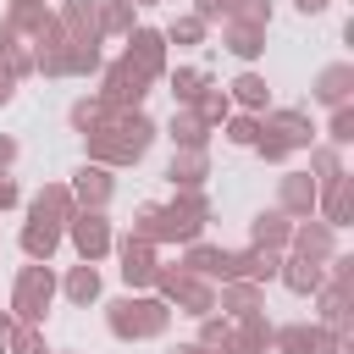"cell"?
<instances>
[{
  "label": "cell",
  "mask_w": 354,
  "mask_h": 354,
  "mask_svg": "<svg viewBox=\"0 0 354 354\" xmlns=\"http://www.w3.org/2000/svg\"><path fill=\"white\" fill-rule=\"evenodd\" d=\"M6 205H17V183H11V177H0V210H6Z\"/></svg>",
  "instance_id": "obj_16"
},
{
  "label": "cell",
  "mask_w": 354,
  "mask_h": 354,
  "mask_svg": "<svg viewBox=\"0 0 354 354\" xmlns=\"http://www.w3.org/2000/svg\"><path fill=\"white\" fill-rule=\"evenodd\" d=\"M254 238H282V221H277V216H260V227H254Z\"/></svg>",
  "instance_id": "obj_12"
},
{
  "label": "cell",
  "mask_w": 354,
  "mask_h": 354,
  "mask_svg": "<svg viewBox=\"0 0 354 354\" xmlns=\"http://www.w3.org/2000/svg\"><path fill=\"white\" fill-rule=\"evenodd\" d=\"M44 304H50V271H44V266H28V271H22V282H17V310L33 321Z\"/></svg>",
  "instance_id": "obj_2"
},
{
  "label": "cell",
  "mask_w": 354,
  "mask_h": 354,
  "mask_svg": "<svg viewBox=\"0 0 354 354\" xmlns=\"http://www.w3.org/2000/svg\"><path fill=\"white\" fill-rule=\"evenodd\" d=\"M199 11H205V17H216V11H227V0H199Z\"/></svg>",
  "instance_id": "obj_17"
},
{
  "label": "cell",
  "mask_w": 354,
  "mask_h": 354,
  "mask_svg": "<svg viewBox=\"0 0 354 354\" xmlns=\"http://www.w3.org/2000/svg\"><path fill=\"white\" fill-rule=\"evenodd\" d=\"M232 88H238V100H243V105H260V100H266V83H260V77H238Z\"/></svg>",
  "instance_id": "obj_10"
},
{
  "label": "cell",
  "mask_w": 354,
  "mask_h": 354,
  "mask_svg": "<svg viewBox=\"0 0 354 354\" xmlns=\"http://www.w3.org/2000/svg\"><path fill=\"white\" fill-rule=\"evenodd\" d=\"M66 293H72V299H94V293H100L94 266H77V271H72V282H66Z\"/></svg>",
  "instance_id": "obj_8"
},
{
  "label": "cell",
  "mask_w": 354,
  "mask_h": 354,
  "mask_svg": "<svg viewBox=\"0 0 354 354\" xmlns=\"http://www.w3.org/2000/svg\"><path fill=\"white\" fill-rule=\"evenodd\" d=\"M288 282H293V288H310V282H315V266H310V271H304V266H299V271H288Z\"/></svg>",
  "instance_id": "obj_15"
},
{
  "label": "cell",
  "mask_w": 354,
  "mask_h": 354,
  "mask_svg": "<svg viewBox=\"0 0 354 354\" xmlns=\"http://www.w3.org/2000/svg\"><path fill=\"white\" fill-rule=\"evenodd\" d=\"M122 277H127V282H149V277H155L149 249H133V243H127V249H122Z\"/></svg>",
  "instance_id": "obj_5"
},
{
  "label": "cell",
  "mask_w": 354,
  "mask_h": 354,
  "mask_svg": "<svg viewBox=\"0 0 354 354\" xmlns=\"http://www.w3.org/2000/svg\"><path fill=\"white\" fill-rule=\"evenodd\" d=\"M11 100V72H0V105Z\"/></svg>",
  "instance_id": "obj_18"
},
{
  "label": "cell",
  "mask_w": 354,
  "mask_h": 354,
  "mask_svg": "<svg viewBox=\"0 0 354 354\" xmlns=\"http://www.w3.org/2000/svg\"><path fill=\"white\" fill-rule=\"evenodd\" d=\"M133 50H138V72H155L160 66V39L155 33H133Z\"/></svg>",
  "instance_id": "obj_6"
},
{
  "label": "cell",
  "mask_w": 354,
  "mask_h": 354,
  "mask_svg": "<svg viewBox=\"0 0 354 354\" xmlns=\"http://www.w3.org/2000/svg\"><path fill=\"white\" fill-rule=\"evenodd\" d=\"M321 6H326V0H299V11H321Z\"/></svg>",
  "instance_id": "obj_20"
},
{
  "label": "cell",
  "mask_w": 354,
  "mask_h": 354,
  "mask_svg": "<svg viewBox=\"0 0 354 354\" xmlns=\"http://www.w3.org/2000/svg\"><path fill=\"white\" fill-rule=\"evenodd\" d=\"M22 243H28V254H50V249H55V227H50V221H33Z\"/></svg>",
  "instance_id": "obj_7"
},
{
  "label": "cell",
  "mask_w": 354,
  "mask_h": 354,
  "mask_svg": "<svg viewBox=\"0 0 354 354\" xmlns=\"http://www.w3.org/2000/svg\"><path fill=\"white\" fill-rule=\"evenodd\" d=\"M77 194H83V199H94V205H100V199H105V194H111V183H105V171H83V177H77Z\"/></svg>",
  "instance_id": "obj_9"
},
{
  "label": "cell",
  "mask_w": 354,
  "mask_h": 354,
  "mask_svg": "<svg viewBox=\"0 0 354 354\" xmlns=\"http://www.w3.org/2000/svg\"><path fill=\"white\" fill-rule=\"evenodd\" d=\"M72 243H77V249L94 260V254H105L111 232H105V221H100V216H77V221H72Z\"/></svg>",
  "instance_id": "obj_3"
},
{
  "label": "cell",
  "mask_w": 354,
  "mask_h": 354,
  "mask_svg": "<svg viewBox=\"0 0 354 354\" xmlns=\"http://www.w3.org/2000/svg\"><path fill=\"white\" fill-rule=\"evenodd\" d=\"M6 337H11V321H6V315H0V343H6Z\"/></svg>",
  "instance_id": "obj_21"
},
{
  "label": "cell",
  "mask_w": 354,
  "mask_h": 354,
  "mask_svg": "<svg viewBox=\"0 0 354 354\" xmlns=\"http://www.w3.org/2000/svg\"><path fill=\"white\" fill-rule=\"evenodd\" d=\"M160 321H166V310H160V304H149V299H138V304H133V299H122V304H116V315H111V326H116L122 337H127V332H160Z\"/></svg>",
  "instance_id": "obj_1"
},
{
  "label": "cell",
  "mask_w": 354,
  "mask_h": 354,
  "mask_svg": "<svg viewBox=\"0 0 354 354\" xmlns=\"http://www.w3.org/2000/svg\"><path fill=\"white\" fill-rule=\"evenodd\" d=\"M17 354H44V343H39V332H22V337H17Z\"/></svg>",
  "instance_id": "obj_13"
},
{
  "label": "cell",
  "mask_w": 354,
  "mask_h": 354,
  "mask_svg": "<svg viewBox=\"0 0 354 354\" xmlns=\"http://www.w3.org/2000/svg\"><path fill=\"white\" fill-rule=\"evenodd\" d=\"M11 155H17V144H11V138H0V160H11Z\"/></svg>",
  "instance_id": "obj_19"
},
{
  "label": "cell",
  "mask_w": 354,
  "mask_h": 354,
  "mask_svg": "<svg viewBox=\"0 0 354 354\" xmlns=\"http://www.w3.org/2000/svg\"><path fill=\"white\" fill-rule=\"evenodd\" d=\"M205 116H227V100L221 94H205Z\"/></svg>",
  "instance_id": "obj_14"
},
{
  "label": "cell",
  "mask_w": 354,
  "mask_h": 354,
  "mask_svg": "<svg viewBox=\"0 0 354 354\" xmlns=\"http://www.w3.org/2000/svg\"><path fill=\"white\" fill-rule=\"evenodd\" d=\"M138 94H144V72H138L133 61L116 66V72H111V100H138Z\"/></svg>",
  "instance_id": "obj_4"
},
{
  "label": "cell",
  "mask_w": 354,
  "mask_h": 354,
  "mask_svg": "<svg viewBox=\"0 0 354 354\" xmlns=\"http://www.w3.org/2000/svg\"><path fill=\"white\" fill-rule=\"evenodd\" d=\"M232 144H254V122H249V116L232 122Z\"/></svg>",
  "instance_id": "obj_11"
}]
</instances>
